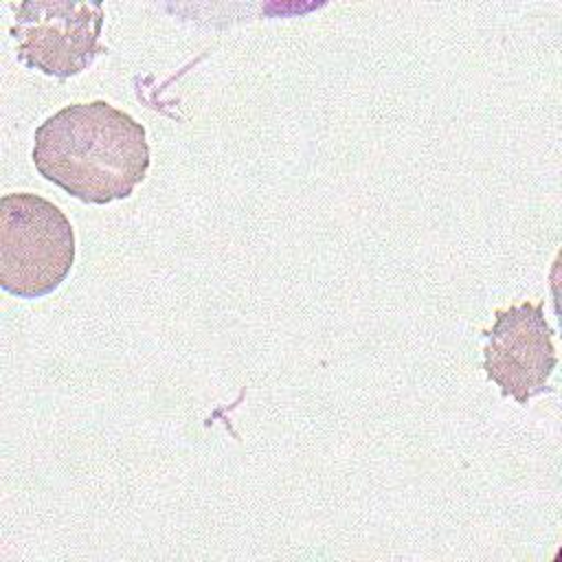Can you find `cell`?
Listing matches in <instances>:
<instances>
[{"instance_id":"3","label":"cell","mask_w":562,"mask_h":562,"mask_svg":"<svg viewBox=\"0 0 562 562\" xmlns=\"http://www.w3.org/2000/svg\"><path fill=\"white\" fill-rule=\"evenodd\" d=\"M11 9L15 20L9 35L15 40L18 59L26 68L68 79L105 53L101 2L26 0L11 4Z\"/></svg>"},{"instance_id":"4","label":"cell","mask_w":562,"mask_h":562,"mask_svg":"<svg viewBox=\"0 0 562 562\" xmlns=\"http://www.w3.org/2000/svg\"><path fill=\"white\" fill-rule=\"evenodd\" d=\"M483 369L505 397L527 404L549 391L558 364L553 329L544 318V303H520L496 310V321L485 331Z\"/></svg>"},{"instance_id":"2","label":"cell","mask_w":562,"mask_h":562,"mask_svg":"<svg viewBox=\"0 0 562 562\" xmlns=\"http://www.w3.org/2000/svg\"><path fill=\"white\" fill-rule=\"evenodd\" d=\"M75 263V231L66 213L37 193L0 198V285L18 299H42Z\"/></svg>"},{"instance_id":"1","label":"cell","mask_w":562,"mask_h":562,"mask_svg":"<svg viewBox=\"0 0 562 562\" xmlns=\"http://www.w3.org/2000/svg\"><path fill=\"white\" fill-rule=\"evenodd\" d=\"M37 173L86 204L130 198L149 169L145 127L103 99L57 110L33 132Z\"/></svg>"}]
</instances>
